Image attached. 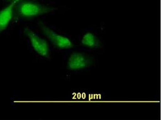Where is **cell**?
Wrapping results in <instances>:
<instances>
[{
  "label": "cell",
  "mask_w": 161,
  "mask_h": 120,
  "mask_svg": "<svg viewBox=\"0 0 161 120\" xmlns=\"http://www.w3.org/2000/svg\"><path fill=\"white\" fill-rule=\"evenodd\" d=\"M80 44L87 51H94L103 48V38L96 28H90L85 30L80 40Z\"/></svg>",
  "instance_id": "1"
},
{
  "label": "cell",
  "mask_w": 161,
  "mask_h": 120,
  "mask_svg": "<svg viewBox=\"0 0 161 120\" xmlns=\"http://www.w3.org/2000/svg\"><path fill=\"white\" fill-rule=\"evenodd\" d=\"M14 1H16V0H14Z\"/></svg>",
  "instance_id": "7"
},
{
  "label": "cell",
  "mask_w": 161,
  "mask_h": 120,
  "mask_svg": "<svg viewBox=\"0 0 161 120\" xmlns=\"http://www.w3.org/2000/svg\"><path fill=\"white\" fill-rule=\"evenodd\" d=\"M93 59L90 54L85 52H73L69 58V68L75 71L87 69L92 64Z\"/></svg>",
  "instance_id": "3"
},
{
  "label": "cell",
  "mask_w": 161,
  "mask_h": 120,
  "mask_svg": "<svg viewBox=\"0 0 161 120\" xmlns=\"http://www.w3.org/2000/svg\"><path fill=\"white\" fill-rule=\"evenodd\" d=\"M19 0L14 1L12 3L0 11V32L6 29L12 19L13 8Z\"/></svg>",
  "instance_id": "6"
},
{
  "label": "cell",
  "mask_w": 161,
  "mask_h": 120,
  "mask_svg": "<svg viewBox=\"0 0 161 120\" xmlns=\"http://www.w3.org/2000/svg\"><path fill=\"white\" fill-rule=\"evenodd\" d=\"M17 12L23 17H33L48 13L54 11V8H48L38 3L22 2L17 5Z\"/></svg>",
  "instance_id": "2"
},
{
  "label": "cell",
  "mask_w": 161,
  "mask_h": 120,
  "mask_svg": "<svg viewBox=\"0 0 161 120\" xmlns=\"http://www.w3.org/2000/svg\"><path fill=\"white\" fill-rule=\"evenodd\" d=\"M42 30L47 38L56 47L64 49L73 48V42L69 38L59 35L47 27H43Z\"/></svg>",
  "instance_id": "4"
},
{
  "label": "cell",
  "mask_w": 161,
  "mask_h": 120,
  "mask_svg": "<svg viewBox=\"0 0 161 120\" xmlns=\"http://www.w3.org/2000/svg\"><path fill=\"white\" fill-rule=\"evenodd\" d=\"M25 31L35 52L43 57L47 56L48 48L47 41L29 28H25Z\"/></svg>",
  "instance_id": "5"
}]
</instances>
